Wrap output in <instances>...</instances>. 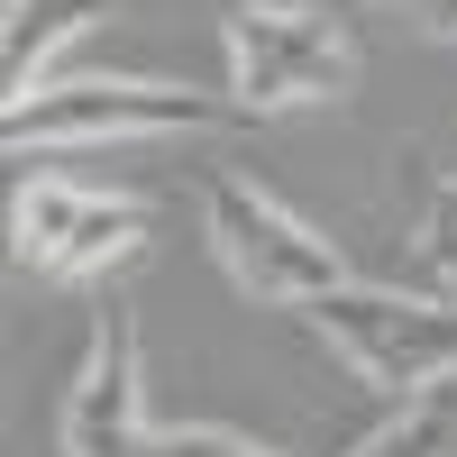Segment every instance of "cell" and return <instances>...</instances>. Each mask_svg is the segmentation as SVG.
I'll return each mask as SVG.
<instances>
[{"instance_id": "obj_1", "label": "cell", "mask_w": 457, "mask_h": 457, "mask_svg": "<svg viewBox=\"0 0 457 457\" xmlns=\"http://www.w3.org/2000/svg\"><path fill=\"white\" fill-rule=\"evenodd\" d=\"M238 110H312L357 83V37L312 0H228Z\"/></svg>"}, {"instance_id": "obj_2", "label": "cell", "mask_w": 457, "mask_h": 457, "mask_svg": "<svg viewBox=\"0 0 457 457\" xmlns=\"http://www.w3.org/2000/svg\"><path fill=\"white\" fill-rule=\"evenodd\" d=\"M302 320H312L329 348L366 375V385H385V394H403V403L457 375V312H448V302L338 284V293H320V302H302Z\"/></svg>"}, {"instance_id": "obj_3", "label": "cell", "mask_w": 457, "mask_h": 457, "mask_svg": "<svg viewBox=\"0 0 457 457\" xmlns=\"http://www.w3.org/2000/svg\"><path fill=\"white\" fill-rule=\"evenodd\" d=\"M202 228H211L220 265H228L256 302H320V293L348 284L338 247L320 238V228H302L275 193H256L247 174H211V183H202Z\"/></svg>"}, {"instance_id": "obj_4", "label": "cell", "mask_w": 457, "mask_h": 457, "mask_svg": "<svg viewBox=\"0 0 457 457\" xmlns=\"http://www.w3.org/2000/svg\"><path fill=\"white\" fill-rule=\"evenodd\" d=\"M220 120H238V101L174 92V83H46L10 101V146H110V137H174Z\"/></svg>"}, {"instance_id": "obj_5", "label": "cell", "mask_w": 457, "mask_h": 457, "mask_svg": "<svg viewBox=\"0 0 457 457\" xmlns=\"http://www.w3.org/2000/svg\"><path fill=\"white\" fill-rule=\"evenodd\" d=\"M10 228H19V265H37L55 284H92V275H110V265H129L146 247V202L37 174V183H19Z\"/></svg>"}, {"instance_id": "obj_6", "label": "cell", "mask_w": 457, "mask_h": 457, "mask_svg": "<svg viewBox=\"0 0 457 457\" xmlns=\"http://www.w3.org/2000/svg\"><path fill=\"white\" fill-rule=\"evenodd\" d=\"M183 430L146 421V385H137V312H110L92 320V357L73 375V403H64V457H174Z\"/></svg>"}, {"instance_id": "obj_7", "label": "cell", "mask_w": 457, "mask_h": 457, "mask_svg": "<svg viewBox=\"0 0 457 457\" xmlns=\"http://www.w3.org/2000/svg\"><path fill=\"white\" fill-rule=\"evenodd\" d=\"M92 19H110V0H10V28H0V83H10V101H28L37 64L64 55Z\"/></svg>"}, {"instance_id": "obj_8", "label": "cell", "mask_w": 457, "mask_h": 457, "mask_svg": "<svg viewBox=\"0 0 457 457\" xmlns=\"http://www.w3.org/2000/svg\"><path fill=\"white\" fill-rule=\"evenodd\" d=\"M357 457H457V375L430 385V394H411Z\"/></svg>"}, {"instance_id": "obj_9", "label": "cell", "mask_w": 457, "mask_h": 457, "mask_svg": "<svg viewBox=\"0 0 457 457\" xmlns=\"http://www.w3.org/2000/svg\"><path fill=\"white\" fill-rule=\"evenodd\" d=\"M421 256H430V275L457 293V183H439V193H430V220H421Z\"/></svg>"}, {"instance_id": "obj_10", "label": "cell", "mask_w": 457, "mask_h": 457, "mask_svg": "<svg viewBox=\"0 0 457 457\" xmlns=\"http://www.w3.org/2000/svg\"><path fill=\"white\" fill-rule=\"evenodd\" d=\"M174 457H284V448H265V439H238V430H183Z\"/></svg>"}, {"instance_id": "obj_11", "label": "cell", "mask_w": 457, "mask_h": 457, "mask_svg": "<svg viewBox=\"0 0 457 457\" xmlns=\"http://www.w3.org/2000/svg\"><path fill=\"white\" fill-rule=\"evenodd\" d=\"M385 10H403V19H421V28L457 37V0H385Z\"/></svg>"}]
</instances>
